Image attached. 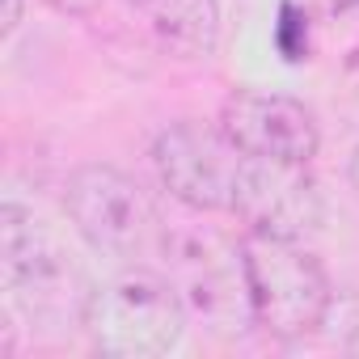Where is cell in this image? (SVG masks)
Instances as JSON below:
<instances>
[{
  "mask_svg": "<svg viewBox=\"0 0 359 359\" xmlns=\"http://www.w3.org/2000/svg\"><path fill=\"white\" fill-rule=\"evenodd\" d=\"M346 355H359V330H355V334L346 338Z\"/></svg>",
  "mask_w": 359,
  "mask_h": 359,
  "instance_id": "obj_13",
  "label": "cell"
},
{
  "mask_svg": "<svg viewBox=\"0 0 359 359\" xmlns=\"http://www.w3.org/2000/svg\"><path fill=\"white\" fill-rule=\"evenodd\" d=\"M224 135L258 161H287V165H313L321 148L317 118L304 102L271 89H237L220 106Z\"/></svg>",
  "mask_w": 359,
  "mask_h": 359,
  "instance_id": "obj_8",
  "label": "cell"
},
{
  "mask_svg": "<svg viewBox=\"0 0 359 359\" xmlns=\"http://www.w3.org/2000/svg\"><path fill=\"white\" fill-rule=\"evenodd\" d=\"M156 254L165 262V279L177 287L195 321L216 334H237L254 325L241 241L233 245L203 224H165Z\"/></svg>",
  "mask_w": 359,
  "mask_h": 359,
  "instance_id": "obj_4",
  "label": "cell"
},
{
  "mask_svg": "<svg viewBox=\"0 0 359 359\" xmlns=\"http://www.w3.org/2000/svg\"><path fill=\"white\" fill-rule=\"evenodd\" d=\"M346 173H351V187H355V195H359V144H355V152H351V165H346Z\"/></svg>",
  "mask_w": 359,
  "mask_h": 359,
  "instance_id": "obj_12",
  "label": "cell"
},
{
  "mask_svg": "<svg viewBox=\"0 0 359 359\" xmlns=\"http://www.w3.org/2000/svg\"><path fill=\"white\" fill-rule=\"evenodd\" d=\"M233 216L245 224V233H266L283 241H304L325 220V199L309 165L287 161H258L245 156L241 191Z\"/></svg>",
  "mask_w": 359,
  "mask_h": 359,
  "instance_id": "obj_7",
  "label": "cell"
},
{
  "mask_svg": "<svg viewBox=\"0 0 359 359\" xmlns=\"http://www.w3.org/2000/svg\"><path fill=\"white\" fill-rule=\"evenodd\" d=\"M191 313L177 287L156 271H123L93 287L85 334L110 359H156L182 342Z\"/></svg>",
  "mask_w": 359,
  "mask_h": 359,
  "instance_id": "obj_3",
  "label": "cell"
},
{
  "mask_svg": "<svg viewBox=\"0 0 359 359\" xmlns=\"http://www.w3.org/2000/svg\"><path fill=\"white\" fill-rule=\"evenodd\" d=\"M0 279L9 300L47 330H85V309L93 300V279L81 258L26 208H0Z\"/></svg>",
  "mask_w": 359,
  "mask_h": 359,
  "instance_id": "obj_1",
  "label": "cell"
},
{
  "mask_svg": "<svg viewBox=\"0 0 359 359\" xmlns=\"http://www.w3.org/2000/svg\"><path fill=\"white\" fill-rule=\"evenodd\" d=\"M47 5L64 18H93L102 9V0H47Z\"/></svg>",
  "mask_w": 359,
  "mask_h": 359,
  "instance_id": "obj_10",
  "label": "cell"
},
{
  "mask_svg": "<svg viewBox=\"0 0 359 359\" xmlns=\"http://www.w3.org/2000/svg\"><path fill=\"white\" fill-rule=\"evenodd\" d=\"M144 34L173 60H212L220 47V0H131Z\"/></svg>",
  "mask_w": 359,
  "mask_h": 359,
  "instance_id": "obj_9",
  "label": "cell"
},
{
  "mask_svg": "<svg viewBox=\"0 0 359 359\" xmlns=\"http://www.w3.org/2000/svg\"><path fill=\"white\" fill-rule=\"evenodd\" d=\"M152 165L161 187L199 216H233L245 152L224 135L220 123H173L152 144Z\"/></svg>",
  "mask_w": 359,
  "mask_h": 359,
  "instance_id": "obj_6",
  "label": "cell"
},
{
  "mask_svg": "<svg viewBox=\"0 0 359 359\" xmlns=\"http://www.w3.org/2000/svg\"><path fill=\"white\" fill-rule=\"evenodd\" d=\"M22 13H26V0H5V39H13V34H18Z\"/></svg>",
  "mask_w": 359,
  "mask_h": 359,
  "instance_id": "obj_11",
  "label": "cell"
},
{
  "mask_svg": "<svg viewBox=\"0 0 359 359\" xmlns=\"http://www.w3.org/2000/svg\"><path fill=\"white\" fill-rule=\"evenodd\" d=\"M241 258H245V283H250V313L262 334L279 342H296L325 325L334 287L313 250H304L300 241L245 233Z\"/></svg>",
  "mask_w": 359,
  "mask_h": 359,
  "instance_id": "obj_2",
  "label": "cell"
},
{
  "mask_svg": "<svg viewBox=\"0 0 359 359\" xmlns=\"http://www.w3.org/2000/svg\"><path fill=\"white\" fill-rule=\"evenodd\" d=\"M64 212L72 229L106 258H140L161 241V216L140 177L89 161L64 182Z\"/></svg>",
  "mask_w": 359,
  "mask_h": 359,
  "instance_id": "obj_5",
  "label": "cell"
}]
</instances>
